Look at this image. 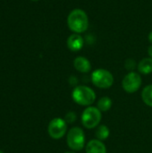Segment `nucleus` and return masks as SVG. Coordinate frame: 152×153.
I'll return each mask as SVG.
<instances>
[{"label":"nucleus","instance_id":"obj_1","mask_svg":"<svg viewBox=\"0 0 152 153\" xmlns=\"http://www.w3.org/2000/svg\"><path fill=\"white\" fill-rule=\"evenodd\" d=\"M67 25L74 33L81 34L88 30L89 17L85 11L82 9H74L67 17Z\"/></svg>","mask_w":152,"mask_h":153},{"label":"nucleus","instance_id":"obj_20","mask_svg":"<svg viewBox=\"0 0 152 153\" xmlns=\"http://www.w3.org/2000/svg\"><path fill=\"white\" fill-rule=\"evenodd\" d=\"M31 1H39V0H31Z\"/></svg>","mask_w":152,"mask_h":153},{"label":"nucleus","instance_id":"obj_5","mask_svg":"<svg viewBox=\"0 0 152 153\" xmlns=\"http://www.w3.org/2000/svg\"><path fill=\"white\" fill-rule=\"evenodd\" d=\"M102 112L96 107H88L82 115V123L84 127L92 129L98 126L102 118Z\"/></svg>","mask_w":152,"mask_h":153},{"label":"nucleus","instance_id":"obj_4","mask_svg":"<svg viewBox=\"0 0 152 153\" xmlns=\"http://www.w3.org/2000/svg\"><path fill=\"white\" fill-rule=\"evenodd\" d=\"M91 82L99 89H108L114 83V76L109 71L100 68L91 74Z\"/></svg>","mask_w":152,"mask_h":153},{"label":"nucleus","instance_id":"obj_11","mask_svg":"<svg viewBox=\"0 0 152 153\" xmlns=\"http://www.w3.org/2000/svg\"><path fill=\"white\" fill-rule=\"evenodd\" d=\"M138 71L142 74H150L152 73V58L146 57L138 64Z\"/></svg>","mask_w":152,"mask_h":153},{"label":"nucleus","instance_id":"obj_6","mask_svg":"<svg viewBox=\"0 0 152 153\" xmlns=\"http://www.w3.org/2000/svg\"><path fill=\"white\" fill-rule=\"evenodd\" d=\"M67 131V123L65 119L60 117H56L52 119L48 125L47 132L51 138L55 140L61 139L65 136Z\"/></svg>","mask_w":152,"mask_h":153},{"label":"nucleus","instance_id":"obj_14","mask_svg":"<svg viewBox=\"0 0 152 153\" xmlns=\"http://www.w3.org/2000/svg\"><path fill=\"white\" fill-rule=\"evenodd\" d=\"M112 107V100L108 97H103L101 98L97 104V108L101 111V112H107Z\"/></svg>","mask_w":152,"mask_h":153},{"label":"nucleus","instance_id":"obj_3","mask_svg":"<svg viewBox=\"0 0 152 153\" xmlns=\"http://www.w3.org/2000/svg\"><path fill=\"white\" fill-rule=\"evenodd\" d=\"M67 145L73 151L78 152L84 148L85 146V134L82 128L73 127L67 133Z\"/></svg>","mask_w":152,"mask_h":153},{"label":"nucleus","instance_id":"obj_9","mask_svg":"<svg viewBox=\"0 0 152 153\" xmlns=\"http://www.w3.org/2000/svg\"><path fill=\"white\" fill-rule=\"evenodd\" d=\"M86 153H107V148L102 141L94 139L87 143Z\"/></svg>","mask_w":152,"mask_h":153},{"label":"nucleus","instance_id":"obj_7","mask_svg":"<svg viewBox=\"0 0 152 153\" xmlns=\"http://www.w3.org/2000/svg\"><path fill=\"white\" fill-rule=\"evenodd\" d=\"M142 77L135 72H130L127 74L122 82L123 89L128 93L136 92L142 86Z\"/></svg>","mask_w":152,"mask_h":153},{"label":"nucleus","instance_id":"obj_8","mask_svg":"<svg viewBox=\"0 0 152 153\" xmlns=\"http://www.w3.org/2000/svg\"><path fill=\"white\" fill-rule=\"evenodd\" d=\"M83 45L84 39L78 33H73L67 39V47L73 52L80 51L83 48Z\"/></svg>","mask_w":152,"mask_h":153},{"label":"nucleus","instance_id":"obj_13","mask_svg":"<svg viewBox=\"0 0 152 153\" xmlns=\"http://www.w3.org/2000/svg\"><path fill=\"white\" fill-rule=\"evenodd\" d=\"M109 134H110L109 128L105 125L99 126L98 129L96 130V137H97V139L99 140V141H102V142L108 138Z\"/></svg>","mask_w":152,"mask_h":153},{"label":"nucleus","instance_id":"obj_18","mask_svg":"<svg viewBox=\"0 0 152 153\" xmlns=\"http://www.w3.org/2000/svg\"><path fill=\"white\" fill-rule=\"evenodd\" d=\"M149 41L152 44V31L150 32V34H149Z\"/></svg>","mask_w":152,"mask_h":153},{"label":"nucleus","instance_id":"obj_16","mask_svg":"<svg viewBox=\"0 0 152 153\" xmlns=\"http://www.w3.org/2000/svg\"><path fill=\"white\" fill-rule=\"evenodd\" d=\"M125 68L129 71H133L135 67H136V63L133 59H127L125 61Z\"/></svg>","mask_w":152,"mask_h":153},{"label":"nucleus","instance_id":"obj_10","mask_svg":"<svg viewBox=\"0 0 152 153\" xmlns=\"http://www.w3.org/2000/svg\"><path fill=\"white\" fill-rule=\"evenodd\" d=\"M73 66L78 72L82 74L89 73L91 69L90 62L84 56H77L73 61Z\"/></svg>","mask_w":152,"mask_h":153},{"label":"nucleus","instance_id":"obj_19","mask_svg":"<svg viewBox=\"0 0 152 153\" xmlns=\"http://www.w3.org/2000/svg\"><path fill=\"white\" fill-rule=\"evenodd\" d=\"M65 153H74V152H65Z\"/></svg>","mask_w":152,"mask_h":153},{"label":"nucleus","instance_id":"obj_12","mask_svg":"<svg viewBox=\"0 0 152 153\" xmlns=\"http://www.w3.org/2000/svg\"><path fill=\"white\" fill-rule=\"evenodd\" d=\"M142 101L149 107L152 108V84L146 86L142 91Z\"/></svg>","mask_w":152,"mask_h":153},{"label":"nucleus","instance_id":"obj_15","mask_svg":"<svg viewBox=\"0 0 152 153\" xmlns=\"http://www.w3.org/2000/svg\"><path fill=\"white\" fill-rule=\"evenodd\" d=\"M76 117H76V115H75V113L70 111V112H68V113L65 115V122H66L67 124H71V123H73V122L76 120Z\"/></svg>","mask_w":152,"mask_h":153},{"label":"nucleus","instance_id":"obj_17","mask_svg":"<svg viewBox=\"0 0 152 153\" xmlns=\"http://www.w3.org/2000/svg\"><path fill=\"white\" fill-rule=\"evenodd\" d=\"M148 54H149V56L151 58H152V46L149 47V48H148Z\"/></svg>","mask_w":152,"mask_h":153},{"label":"nucleus","instance_id":"obj_21","mask_svg":"<svg viewBox=\"0 0 152 153\" xmlns=\"http://www.w3.org/2000/svg\"><path fill=\"white\" fill-rule=\"evenodd\" d=\"M0 153H4V152H2V151H0Z\"/></svg>","mask_w":152,"mask_h":153},{"label":"nucleus","instance_id":"obj_2","mask_svg":"<svg viewBox=\"0 0 152 153\" xmlns=\"http://www.w3.org/2000/svg\"><path fill=\"white\" fill-rule=\"evenodd\" d=\"M72 98L78 105L90 107L96 100V93L91 88L81 85L74 88L72 93Z\"/></svg>","mask_w":152,"mask_h":153}]
</instances>
